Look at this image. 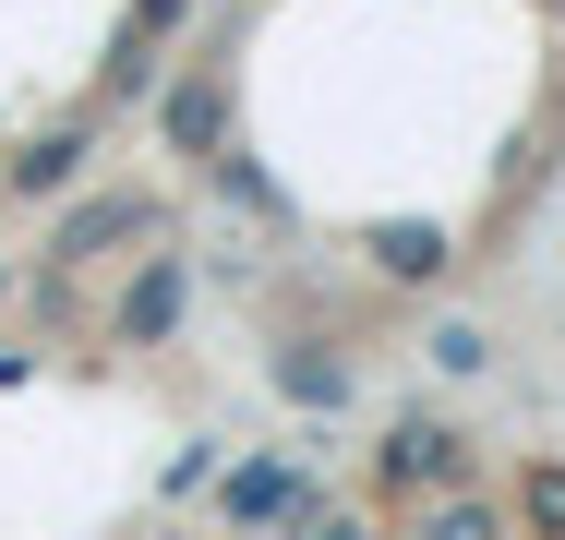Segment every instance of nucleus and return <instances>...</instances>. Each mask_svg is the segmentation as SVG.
<instances>
[{"mask_svg":"<svg viewBox=\"0 0 565 540\" xmlns=\"http://www.w3.org/2000/svg\"><path fill=\"white\" fill-rule=\"evenodd\" d=\"M385 468H397V480H457V432L446 421H409L397 444H385Z\"/></svg>","mask_w":565,"mask_h":540,"instance_id":"1","label":"nucleus"},{"mask_svg":"<svg viewBox=\"0 0 565 540\" xmlns=\"http://www.w3.org/2000/svg\"><path fill=\"white\" fill-rule=\"evenodd\" d=\"M73 169H85V132H49V144H24V156H12V193H61Z\"/></svg>","mask_w":565,"mask_h":540,"instance_id":"2","label":"nucleus"},{"mask_svg":"<svg viewBox=\"0 0 565 540\" xmlns=\"http://www.w3.org/2000/svg\"><path fill=\"white\" fill-rule=\"evenodd\" d=\"M169 313H181V264H157V277H145V289L120 301V336H157Z\"/></svg>","mask_w":565,"mask_h":540,"instance_id":"3","label":"nucleus"},{"mask_svg":"<svg viewBox=\"0 0 565 540\" xmlns=\"http://www.w3.org/2000/svg\"><path fill=\"white\" fill-rule=\"evenodd\" d=\"M120 228H145V205H85L73 228H61V252H97V240H120Z\"/></svg>","mask_w":565,"mask_h":540,"instance_id":"4","label":"nucleus"},{"mask_svg":"<svg viewBox=\"0 0 565 540\" xmlns=\"http://www.w3.org/2000/svg\"><path fill=\"white\" fill-rule=\"evenodd\" d=\"M518 505H530V529H542V540H565V468H530Z\"/></svg>","mask_w":565,"mask_h":540,"instance_id":"5","label":"nucleus"},{"mask_svg":"<svg viewBox=\"0 0 565 540\" xmlns=\"http://www.w3.org/2000/svg\"><path fill=\"white\" fill-rule=\"evenodd\" d=\"M277 505H301L277 468H241V480H228V517H277Z\"/></svg>","mask_w":565,"mask_h":540,"instance_id":"6","label":"nucleus"},{"mask_svg":"<svg viewBox=\"0 0 565 540\" xmlns=\"http://www.w3.org/2000/svg\"><path fill=\"white\" fill-rule=\"evenodd\" d=\"M169 132H181V144H217V85H181V97H169Z\"/></svg>","mask_w":565,"mask_h":540,"instance_id":"7","label":"nucleus"},{"mask_svg":"<svg viewBox=\"0 0 565 540\" xmlns=\"http://www.w3.org/2000/svg\"><path fill=\"white\" fill-rule=\"evenodd\" d=\"M434 540H493V517H481V505H446V517H434Z\"/></svg>","mask_w":565,"mask_h":540,"instance_id":"8","label":"nucleus"}]
</instances>
